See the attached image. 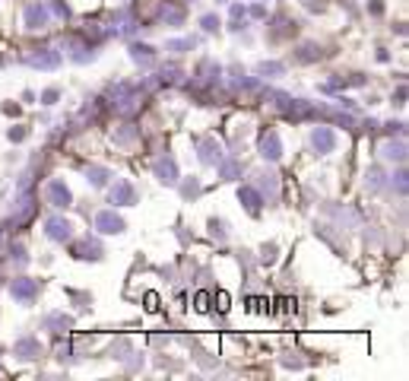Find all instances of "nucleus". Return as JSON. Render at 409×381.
I'll list each match as a JSON object with an SVG mask.
<instances>
[{
    "label": "nucleus",
    "instance_id": "f257e3e1",
    "mask_svg": "<svg viewBox=\"0 0 409 381\" xmlns=\"http://www.w3.org/2000/svg\"><path fill=\"white\" fill-rule=\"evenodd\" d=\"M102 226H105V232H118V229H121V223L111 220V216H102Z\"/></svg>",
    "mask_w": 409,
    "mask_h": 381
}]
</instances>
